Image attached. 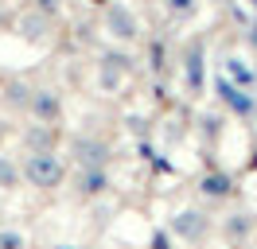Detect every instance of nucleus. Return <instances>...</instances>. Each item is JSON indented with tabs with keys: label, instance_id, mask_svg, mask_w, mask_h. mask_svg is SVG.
Returning <instances> with one entry per match:
<instances>
[{
	"label": "nucleus",
	"instance_id": "1",
	"mask_svg": "<svg viewBox=\"0 0 257 249\" xmlns=\"http://www.w3.org/2000/svg\"><path fill=\"white\" fill-rule=\"evenodd\" d=\"M20 171H24V187H32L39 195H55V191L66 187L70 164H66L63 152H24Z\"/></svg>",
	"mask_w": 257,
	"mask_h": 249
},
{
	"label": "nucleus",
	"instance_id": "2",
	"mask_svg": "<svg viewBox=\"0 0 257 249\" xmlns=\"http://www.w3.org/2000/svg\"><path fill=\"white\" fill-rule=\"evenodd\" d=\"M97 28H101V35L113 47H128L133 51L137 43H145V20H141V12L128 0H109L97 12Z\"/></svg>",
	"mask_w": 257,
	"mask_h": 249
},
{
	"label": "nucleus",
	"instance_id": "3",
	"mask_svg": "<svg viewBox=\"0 0 257 249\" xmlns=\"http://www.w3.org/2000/svg\"><path fill=\"white\" fill-rule=\"evenodd\" d=\"M137 74V55L128 47H101L94 55V86L97 93L105 97H117V93L128 86V78Z\"/></svg>",
	"mask_w": 257,
	"mask_h": 249
},
{
	"label": "nucleus",
	"instance_id": "4",
	"mask_svg": "<svg viewBox=\"0 0 257 249\" xmlns=\"http://www.w3.org/2000/svg\"><path fill=\"white\" fill-rule=\"evenodd\" d=\"M66 156L74 168H109L113 144L109 137H101V129H78L66 137Z\"/></svg>",
	"mask_w": 257,
	"mask_h": 249
},
{
	"label": "nucleus",
	"instance_id": "5",
	"mask_svg": "<svg viewBox=\"0 0 257 249\" xmlns=\"http://www.w3.org/2000/svg\"><path fill=\"white\" fill-rule=\"evenodd\" d=\"M168 233L179 237L187 249H203L214 233V218L203 210V206H179L168 214Z\"/></svg>",
	"mask_w": 257,
	"mask_h": 249
},
{
	"label": "nucleus",
	"instance_id": "6",
	"mask_svg": "<svg viewBox=\"0 0 257 249\" xmlns=\"http://www.w3.org/2000/svg\"><path fill=\"white\" fill-rule=\"evenodd\" d=\"M214 97H218V109L226 117H238V121H253L257 117V93L234 86L226 74H214Z\"/></svg>",
	"mask_w": 257,
	"mask_h": 249
},
{
	"label": "nucleus",
	"instance_id": "7",
	"mask_svg": "<svg viewBox=\"0 0 257 249\" xmlns=\"http://www.w3.org/2000/svg\"><path fill=\"white\" fill-rule=\"evenodd\" d=\"M179 70H183V86L191 97H203L207 93V39H187L183 55H179Z\"/></svg>",
	"mask_w": 257,
	"mask_h": 249
},
{
	"label": "nucleus",
	"instance_id": "8",
	"mask_svg": "<svg viewBox=\"0 0 257 249\" xmlns=\"http://www.w3.org/2000/svg\"><path fill=\"white\" fill-rule=\"evenodd\" d=\"M28 121L35 125H51V129H63V117H66V105H63V93L55 86H35L32 93V105L24 113Z\"/></svg>",
	"mask_w": 257,
	"mask_h": 249
},
{
	"label": "nucleus",
	"instance_id": "9",
	"mask_svg": "<svg viewBox=\"0 0 257 249\" xmlns=\"http://www.w3.org/2000/svg\"><path fill=\"white\" fill-rule=\"evenodd\" d=\"M55 20H47V16H39L35 8H24V12H16V20H12V31H16L20 39L28 47H51L55 43Z\"/></svg>",
	"mask_w": 257,
	"mask_h": 249
},
{
	"label": "nucleus",
	"instance_id": "10",
	"mask_svg": "<svg viewBox=\"0 0 257 249\" xmlns=\"http://www.w3.org/2000/svg\"><path fill=\"white\" fill-rule=\"evenodd\" d=\"M109 168H74V175H70V195L78 202H101L109 195Z\"/></svg>",
	"mask_w": 257,
	"mask_h": 249
},
{
	"label": "nucleus",
	"instance_id": "11",
	"mask_svg": "<svg viewBox=\"0 0 257 249\" xmlns=\"http://www.w3.org/2000/svg\"><path fill=\"white\" fill-rule=\"evenodd\" d=\"M59 144H63V129L35 125V121H28L20 129V148L24 152H59Z\"/></svg>",
	"mask_w": 257,
	"mask_h": 249
},
{
	"label": "nucleus",
	"instance_id": "12",
	"mask_svg": "<svg viewBox=\"0 0 257 249\" xmlns=\"http://www.w3.org/2000/svg\"><path fill=\"white\" fill-rule=\"evenodd\" d=\"M218 74H226L234 86H241V90L257 93V66H249V59L238 55V51H226L222 59H218Z\"/></svg>",
	"mask_w": 257,
	"mask_h": 249
},
{
	"label": "nucleus",
	"instance_id": "13",
	"mask_svg": "<svg viewBox=\"0 0 257 249\" xmlns=\"http://www.w3.org/2000/svg\"><path fill=\"white\" fill-rule=\"evenodd\" d=\"M199 195L203 199H214V202H226V199H234V191H238V183H234V175L226 168H210L199 175Z\"/></svg>",
	"mask_w": 257,
	"mask_h": 249
},
{
	"label": "nucleus",
	"instance_id": "14",
	"mask_svg": "<svg viewBox=\"0 0 257 249\" xmlns=\"http://www.w3.org/2000/svg\"><path fill=\"white\" fill-rule=\"evenodd\" d=\"M218 230H222L226 245H245V241L253 237V230H257V214H253V210H234V214L222 218Z\"/></svg>",
	"mask_w": 257,
	"mask_h": 249
},
{
	"label": "nucleus",
	"instance_id": "15",
	"mask_svg": "<svg viewBox=\"0 0 257 249\" xmlns=\"http://www.w3.org/2000/svg\"><path fill=\"white\" fill-rule=\"evenodd\" d=\"M32 93H35V82L24 74H8L4 78V90H0V97H4V105L12 109V113H28V105H32Z\"/></svg>",
	"mask_w": 257,
	"mask_h": 249
},
{
	"label": "nucleus",
	"instance_id": "16",
	"mask_svg": "<svg viewBox=\"0 0 257 249\" xmlns=\"http://www.w3.org/2000/svg\"><path fill=\"white\" fill-rule=\"evenodd\" d=\"M24 191V171H20V156L0 152V195H16Z\"/></svg>",
	"mask_w": 257,
	"mask_h": 249
},
{
	"label": "nucleus",
	"instance_id": "17",
	"mask_svg": "<svg viewBox=\"0 0 257 249\" xmlns=\"http://www.w3.org/2000/svg\"><path fill=\"white\" fill-rule=\"evenodd\" d=\"M148 74L152 78H164V70H168V43H164V35H152L148 39Z\"/></svg>",
	"mask_w": 257,
	"mask_h": 249
},
{
	"label": "nucleus",
	"instance_id": "18",
	"mask_svg": "<svg viewBox=\"0 0 257 249\" xmlns=\"http://www.w3.org/2000/svg\"><path fill=\"white\" fill-rule=\"evenodd\" d=\"M164 16L172 24H191L199 16V0H164Z\"/></svg>",
	"mask_w": 257,
	"mask_h": 249
},
{
	"label": "nucleus",
	"instance_id": "19",
	"mask_svg": "<svg viewBox=\"0 0 257 249\" xmlns=\"http://www.w3.org/2000/svg\"><path fill=\"white\" fill-rule=\"evenodd\" d=\"M0 249H32V237L20 226H0Z\"/></svg>",
	"mask_w": 257,
	"mask_h": 249
},
{
	"label": "nucleus",
	"instance_id": "20",
	"mask_svg": "<svg viewBox=\"0 0 257 249\" xmlns=\"http://www.w3.org/2000/svg\"><path fill=\"white\" fill-rule=\"evenodd\" d=\"M28 8H35L39 16H47V20H63L66 16V0H28Z\"/></svg>",
	"mask_w": 257,
	"mask_h": 249
},
{
	"label": "nucleus",
	"instance_id": "21",
	"mask_svg": "<svg viewBox=\"0 0 257 249\" xmlns=\"http://www.w3.org/2000/svg\"><path fill=\"white\" fill-rule=\"evenodd\" d=\"M148 249H176V241H172V233H168V230H152Z\"/></svg>",
	"mask_w": 257,
	"mask_h": 249
},
{
	"label": "nucleus",
	"instance_id": "22",
	"mask_svg": "<svg viewBox=\"0 0 257 249\" xmlns=\"http://www.w3.org/2000/svg\"><path fill=\"white\" fill-rule=\"evenodd\" d=\"M241 39H245V47L253 51V59H257V20H249V24H245V31H241Z\"/></svg>",
	"mask_w": 257,
	"mask_h": 249
},
{
	"label": "nucleus",
	"instance_id": "23",
	"mask_svg": "<svg viewBox=\"0 0 257 249\" xmlns=\"http://www.w3.org/2000/svg\"><path fill=\"white\" fill-rule=\"evenodd\" d=\"M51 249H86V245H78V241H55Z\"/></svg>",
	"mask_w": 257,
	"mask_h": 249
},
{
	"label": "nucleus",
	"instance_id": "24",
	"mask_svg": "<svg viewBox=\"0 0 257 249\" xmlns=\"http://www.w3.org/2000/svg\"><path fill=\"white\" fill-rule=\"evenodd\" d=\"M86 4H90V8H97V12H101V8L109 4V0H86Z\"/></svg>",
	"mask_w": 257,
	"mask_h": 249
},
{
	"label": "nucleus",
	"instance_id": "25",
	"mask_svg": "<svg viewBox=\"0 0 257 249\" xmlns=\"http://www.w3.org/2000/svg\"><path fill=\"white\" fill-rule=\"evenodd\" d=\"M245 4H249V12H253V16H257V0H245Z\"/></svg>",
	"mask_w": 257,
	"mask_h": 249
}]
</instances>
